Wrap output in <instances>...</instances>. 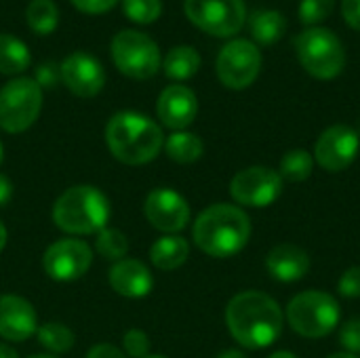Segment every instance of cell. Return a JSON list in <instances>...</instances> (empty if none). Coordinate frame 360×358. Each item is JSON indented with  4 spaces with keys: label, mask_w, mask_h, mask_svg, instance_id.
I'll use <instances>...</instances> for the list:
<instances>
[{
    "label": "cell",
    "mask_w": 360,
    "mask_h": 358,
    "mask_svg": "<svg viewBox=\"0 0 360 358\" xmlns=\"http://www.w3.org/2000/svg\"><path fill=\"white\" fill-rule=\"evenodd\" d=\"M165 154L177 165H192L202 158L205 143L196 133L190 131H173L165 137Z\"/></svg>",
    "instance_id": "7402d4cb"
},
{
    "label": "cell",
    "mask_w": 360,
    "mask_h": 358,
    "mask_svg": "<svg viewBox=\"0 0 360 358\" xmlns=\"http://www.w3.org/2000/svg\"><path fill=\"white\" fill-rule=\"evenodd\" d=\"M36 82H38V87L40 89H51V87H55L59 80H61V76H59V68H55L51 61L49 63H42V65H38V70H36V78H34Z\"/></svg>",
    "instance_id": "e575fe53"
},
{
    "label": "cell",
    "mask_w": 360,
    "mask_h": 358,
    "mask_svg": "<svg viewBox=\"0 0 360 358\" xmlns=\"http://www.w3.org/2000/svg\"><path fill=\"white\" fill-rule=\"evenodd\" d=\"M25 19L32 32L36 34H53L59 23V11L53 0H32L25 11Z\"/></svg>",
    "instance_id": "4316f807"
},
{
    "label": "cell",
    "mask_w": 360,
    "mask_h": 358,
    "mask_svg": "<svg viewBox=\"0 0 360 358\" xmlns=\"http://www.w3.org/2000/svg\"><path fill=\"white\" fill-rule=\"evenodd\" d=\"M335 0H302L300 2V19L308 27H316L333 13Z\"/></svg>",
    "instance_id": "f546056e"
},
{
    "label": "cell",
    "mask_w": 360,
    "mask_h": 358,
    "mask_svg": "<svg viewBox=\"0 0 360 358\" xmlns=\"http://www.w3.org/2000/svg\"><path fill=\"white\" fill-rule=\"evenodd\" d=\"M13 192H15L13 190V181L4 173H0V207H6L11 203Z\"/></svg>",
    "instance_id": "74e56055"
},
{
    "label": "cell",
    "mask_w": 360,
    "mask_h": 358,
    "mask_svg": "<svg viewBox=\"0 0 360 358\" xmlns=\"http://www.w3.org/2000/svg\"><path fill=\"white\" fill-rule=\"evenodd\" d=\"M84 358H127V354L114 344H97L86 352Z\"/></svg>",
    "instance_id": "8d00e7d4"
},
{
    "label": "cell",
    "mask_w": 360,
    "mask_h": 358,
    "mask_svg": "<svg viewBox=\"0 0 360 358\" xmlns=\"http://www.w3.org/2000/svg\"><path fill=\"white\" fill-rule=\"evenodd\" d=\"M150 262L160 272H173L181 268L190 257V243L179 234H165L150 245Z\"/></svg>",
    "instance_id": "ffe728a7"
},
{
    "label": "cell",
    "mask_w": 360,
    "mask_h": 358,
    "mask_svg": "<svg viewBox=\"0 0 360 358\" xmlns=\"http://www.w3.org/2000/svg\"><path fill=\"white\" fill-rule=\"evenodd\" d=\"M129 238L122 230H116V228H103L101 232L95 234V253L101 255L103 260L108 262H120L127 257L129 253Z\"/></svg>",
    "instance_id": "83f0119b"
},
{
    "label": "cell",
    "mask_w": 360,
    "mask_h": 358,
    "mask_svg": "<svg viewBox=\"0 0 360 358\" xmlns=\"http://www.w3.org/2000/svg\"><path fill=\"white\" fill-rule=\"evenodd\" d=\"M93 257L95 251L86 241L65 236L44 249L42 270L49 279L57 283H72L89 272V268L93 266Z\"/></svg>",
    "instance_id": "8fae6325"
},
{
    "label": "cell",
    "mask_w": 360,
    "mask_h": 358,
    "mask_svg": "<svg viewBox=\"0 0 360 358\" xmlns=\"http://www.w3.org/2000/svg\"><path fill=\"white\" fill-rule=\"evenodd\" d=\"M156 114L162 127L171 131H186L198 116V97L186 84H169L158 95Z\"/></svg>",
    "instance_id": "2e32d148"
},
{
    "label": "cell",
    "mask_w": 360,
    "mask_h": 358,
    "mask_svg": "<svg viewBox=\"0 0 360 358\" xmlns=\"http://www.w3.org/2000/svg\"><path fill=\"white\" fill-rule=\"evenodd\" d=\"M285 325V314L274 298L262 291L236 293L226 306V327L234 342L247 350L272 346Z\"/></svg>",
    "instance_id": "6da1fadb"
},
{
    "label": "cell",
    "mask_w": 360,
    "mask_h": 358,
    "mask_svg": "<svg viewBox=\"0 0 360 358\" xmlns=\"http://www.w3.org/2000/svg\"><path fill=\"white\" fill-rule=\"evenodd\" d=\"M108 283L114 293H118L127 300L146 298L154 289L152 270L141 260H133V257L114 262L108 272Z\"/></svg>",
    "instance_id": "ac0fdd59"
},
{
    "label": "cell",
    "mask_w": 360,
    "mask_h": 358,
    "mask_svg": "<svg viewBox=\"0 0 360 358\" xmlns=\"http://www.w3.org/2000/svg\"><path fill=\"white\" fill-rule=\"evenodd\" d=\"M360 135L348 124H333L321 133L314 146V162L329 171H346L359 156Z\"/></svg>",
    "instance_id": "5bb4252c"
},
{
    "label": "cell",
    "mask_w": 360,
    "mask_h": 358,
    "mask_svg": "<svg viewBox=\"0 0 360 358\" xmlns=\"http://www.w3.org/2000/svg\"><path fill=\"white\" fill-rule=\"evenodd\" d=\"M148 224L162 234H179L190 224V205L173 188H154L143 200Z\"/></svg>",
    "instance_id": "4fadbf2b"
},
{
    "label": "cell",
    "mask_w": 360,
    "mask_h": 358,
    "mask_svg": "<svg viewBox=\"0 0 360 358\" xmlns=\"http://www.w3.org/2000/svg\"><path fill=\"white\" fill-rule=\"evenodd\" d=\"M192 238L194 245L209 257H234L251 238V219L238 205L215 203L194 219Z\"/></svg>",
    "instance_id": "7a4b0ae2"
},
{
    "label": "cell",
    "mask_w": 360,
    "mask_h": 358,
    "mask_svg": "<svg viewBox=\"0 0 360 358\" xmlns=\"http://www.w3.org/2000/svg\"><path fill=\"white\" fill-rule=\"evenodd\" d=\"M72 4L80 11V13H86V15H101V13H108L112 11L118 0H72Z\"/></svg>",
    "instance_id": "836d02e7"
},
{
    "label": "cell",
    "mask_w": 360,
    "mask_h": 358,
    "mask_svg": "<svg viewBox=\"0 0 360 358\" xmlns=\"http://www.w3.org/2000/svg\"><path fill=\"white\" fill-rule=\"evenodd\" d=\"M162 70H165L167 78H171L179 84L184 80H190L200 70V55L194 46H188V44L173 46L162 57Z\"/></svg>",
    "instance_id": "44dd1931"
},
{
    "label": "cell",
    "mask_w": 360,
    "mask_h": 358,
    "mask_svg": "<svg viewBox=\"0 0 360 358\" xmlns=\"http://www.w3.org/2000/svg\"><path fill=\"white\" fill-rule=\"evenodd\" d=\"M112 61L127 78L133 80H148L152 78L160 65V49L158 44L143 32L137 30H122L112 38Z\"/></svg>",
    "instance_id": "ba28073f"
},
{
    "label": "cell",
    "mask_w": 360,
    "mask_h": 358,
    "mask_svg": "<svg viewBox=\"0 0 360 358\" xmlns=\"http://www.w3.org/2000/svg\"><path fill=\"white\" fill-rule=\"evenodd\" d=\"M42 89L34 78L19 76L0 89V129L17 135L27 131L40 116Z\"/></svg>",
    "instance_id": "52a82bcc"
},
{
    "label": "cell",
    "mask_w": 360,
    "mask_h": 358,
    "mask_svg": "<svg viewBox=\"0 0 360 358\" xmlns=\"http://www.w3.org/2000/svg\"><path fill=\"white\" fill-rule=\"evenodd\" d=\"M314 171V156L304 150V148H295L289 150L283 158H281V169L278 175L283 177V181H291V184H302L306 181Z\"/></svg>",
    "instance_id": "484cf974"
},
{
    "label": "cell",
    "mask_w": 360,
    "mask_h": 358,
    "mask_svg": "<svg viewBox=\"0 0 360 358\" xmlns=\"http://www.w3.org/2000/svg\"><path fill=\"white\" fill-rule=\"evenodd\" d=\"M112 215V207L108 196L91 184H78L63 190L53 209V224L68 236H95L103 228H108Z\"/></svg>",
    "instance_id": "277c9868"
},
{
    "label": "cell",
    "mask_w": 360,
    "mask_h": 358,
    "mask_svg": "<svg viewBox=\"0 0 360 358\" xmlns=\"http://www.w3.org/2000/svg\"><path fill=\"white\" fill-rule=\"evenodd\" d=\"M184 11L198 30L215 38L238 34L247 19L245 0H186Z\"/></svg>",
    "instance_id": "9c48e42d"
},
{
    "label": "cell",
    "mask_w": 360,
    "mask_h": 358,
    "mask_svg": "<svg viewBox=\"0 0 360 358\" xmlns=\"http://www.w3.org/2000/svg\"><path fill=\"white\" fill-rule=\"evenodd\" d=\"M249 30L251 36L257 44L262 46H270L276 40H281L287 32V19L283 13L274 11V8H262L257 11L251 21H249Z\"/></svg>",
    "instance_id": "603a6c76"
},
{
    "label": "cell",
    "mask_w": 360,
    "mask_h": 358,
    "mask_svg": "<svg viewBox=\"0 0 360 358\" xmlns=\"http://www.w3.org/2000/svg\"><path fill=\"white\" fill-rule=\"evenodd\" d=\"M122 352L127 358L150 357V338L143 329H129L122 335Z\"/></svg>",
    "instance_id": "4dcf8cb0"
},
{
    "label": "cell",
    "mask_w": 360,
    "mask_h": 358,
    "mask_svg": "<svg viewBox=\"0 0 360 358\" xmlns=\"http://www.w3.org/2000/svg\"><path fill=\"white\" fill-rule=\"evenodd\" d=\"M146 358H167V357H162V354H150V357H146Z\"/></svg>",
    "instance_id": "bcb514c9"
},
{
    "label": "cell",
    "mask_w": 360,
    "mask_h": 358,
    "mask_svg": "<svg viewBox=\"0 0 360 358\" xmlns=\"http://www.w3.org/2000/svg\"><path fill=\"white\" fill-rule=\"evenodd\" d=\"M32 63V53L23 40L11 34H0V74L17 76Z\"/></svg>",
    "instance_id": "cb8c5ba5"
},
{
    "label": "cell",
    "mask_w": 360,
    "mask_h": 358,
    "mask_svg": "<svg viewBox=\"0 0 360 358\" xmlns=\"http://www.w3.org/2000/svg\"><path fill=\"white\" fill-rule=\"evenodd\" d=\"M59 76L70 93L84 99L99 95L105 84V70L101 61L82 51L72 53L61 61Z\"/></svg>",
    "instance_id": "9a60e30c"
},
{
    "label": "cell",
    "mask_w": 360,
    "mask_h": 358,
    "mask_svg": "<svg viewBox=\"0 0 360 358\" xmlns=\"http://www.w3.org/2000/svg\"><path fill=\"white\" fill-rule=\"evenodd\" d=\"M295 55L302 68L316 80H333L346 68L344 44L327 27H306L295 38Z\"/></svg>",
    "instance_id": "8992f818"
},
{
    "label": "cell",
    "mask_w": 360,
    "mask_h": 358,
    "mask_svg": "<svg viewBox=\"0 0 360 358\" xmlns=\"http://www.w3.org/2000/svg\"><path fill=\"white\" fill-rule=\"evenodd\" d=\"M38 331V314L34 306L15 293L0 295V338L13 344L27 342Z\"/></svg>",
    "instance_id": "e0dca14e"
},
{
    "label": "cell",
    "mask_w": 360,
    "mask_h": 358,
    "mask_svg": "<svg viewBox=\"0 0 360 358\" xmlns=\"http://www.w3.org/2000/svg\"><path fill=\"white\" fill-rule=\"evenodd\" d=\"M105 143L118 162L141 167L152 162L162 152L165 133L152 118L133 110H122L108 120Z\"/></svg>",
    "instance_id": "3957f363"
},
{
    "label": "cell",
    "mask_w": 360,
    "mask_h": 358,
    "mask_svg": "<svg viewBox=\"0 0 360 358\" xmlns=\"http://www.w3.org/2000/svg\"><path fill=\"white\" fill-rule=\"evenodd\" d=\"M329 358H360L356 354H350V352H338V354H331Z\"/></svg>",
    "instance_id": "7bdbcfd3"
},
{
    "label": "cell",
    "mask_w": 360,
    "mask_h": 358,
    "mask_svg": "<svg viewBox=\"0 0 360 358\" xmlns=\"http://www.w3.org/2000/svg\"><path fill=\"white\" fill-rule=\"evenodd\" d=\"M285 319L297 335L306 340H321L335 331L342 319V310L333 295L312 289L291 298Z\"/></svg>",
    "instance_id": "5b68a950"
},
{
    "label": "cell",
    "mask_w": 360,
    "mask_h": 358,
    "mask_svg": "<svg viewBox=\"0 0 360 358\" xmlns=\"http://www.w3.org/2000/svg\"><path fill=\"white\" fill-rule=\"evenodd\" d=\"M281 194H283V177L278 175V171L264 165L247 167L238 171L230 181V196L240 209L270 207L274 200H278Z\"/></svg>",
    "instance_id": "7c38bea8"
},
{
    "label": "cell",
    "mask_w": 360,
    "mask_h": 358,
    "mask_svg": "<svg viewBox=\"0 0 360 358\" xmlns=\"http://www.w3.org/2000/svg\"><path fill=\"white\" fill-rule=\"evenodd\" d=\"M6 241H8V232H6V226L0 222V251L6 247Z\"/></svg>",
    "instance_id": "60d3db41"
},
{
    "label": "cell",
    "mask_w": 360,
    "mask_h": 358,
    "mask_svg": "<svg viewBox=\"0 0 360 358\" xmlns=\"http://www.w3.org/2000/svg\"><path fill=\"white\" fill-rule=\"evenodd\" d=\"M36 340L49 354L59 357V354H65L68 350L74 348L76 335L68 325H63L59 321H49L44 325H38Z\"/></svg>",
    "instance_id": "d4e9b609"
},
{
    "label": "cell",
    "mask_w": 360,
    "mask_h": 358,
    "mask_svg": "<svg viewBox=\"0 0 360 358\" xmlns=\"http://www.w3.org/2000/svg\"><path fill=\"white\" fill-rule=\"evenodd\" d=\"M217 78L232 91L251 87L262 72V51L255 42L236 38L230 40L217 55L215 61Z\"/></svg>",
    "instance_id": "30bf717a"
},
{
    "label": "cell",
    "mask_w": 360,
    "mask_h": 358,
    "mask_svg": "<svg viewBox=\"0 0 360 358\" xmlns=\"http://www.w3.org/2000/svg\"><path fill=\"white\" fill-rule=\"evenodd\" d=\"M268 358H297L293 352H289V350H278V352H274V354H270Z\"/></svg>",
    "instance_id": "b9f144b4"
},
{
    "label": "cell",
    "mask_w": 360,
    "mask_h": 358,
    "mask_svg": "<svg viewBox=\"0 0 360 358\" xmlns=\"http://www.w3.org/2000/svg\"><path fill=\"white\" fill-rule=\"evenodd\" d=\"M30 358H59V357H55V354H49V352H42V354H32Z\"/></svg>",
    "instance_id": "ee69618b"
},
{
    "label": "cell",
    "mask_w": 360,
    "mask_h": 358,
    "mask_svg": "<svg viewBox=\"0 0 360 358\" xmlns=\"http://www.w3.org/2000/svg\"><path fill=\"white\" fill-rule=\"evenodd\" d=\"M2 160H4V148H2V141H0V165H2Z\"/></svg>",
    "instance_id": "f6af8a7d"
},
{
    "label": "cell",
    "mask_w": 360,
    "mask_h": 358,
    "mask_svg": "<svg viewBox=\"0 0 360 358\" xmlns=\"http://www.w3.org/2000/svg\"><path fill=\"white\" fill-rule=\"evenodd\" d=\"M217 358H247L245 357V352L243 350H236V348H228V350H224V352H219Z\"/></svg>",
    "instance_id": "ab89813d"
},
{
    "label": "cell",
    "mask_w": 360,
    "mask_h": 358,
    "mask_svg": "<svg viewBox=\"0 0 360 358\" xmlns=\"http://www.w3.org/2000/svg\"><path fill=\"white\" fill-rule=\"evenodd\" d=\"M122 8L133 23L146 25L162 15V0H122Z\"/></svg>",
    "instance_id": "f1b7e54d"
},
{
    "label": "cell",
    "mask_w": 360,
    "mask_h": 358,
    "mask_svg": "<svg viewBox=\"0 0 360 358\" xmlns=\"http://www.w3.org/2000/svg\"><path fill=\"white\" fill-rule=\"evenodd\" d=\"M340 344L344 348V352L350 354H360V319H350L344 323L342 331H340Z\"/></svg>",
    "instance_id": "1f68e13d"
},
{
    "label": "cell",
    "mask_w": 360,
    "mask_h": 358,
    "mask_svg": "<svg viewBox=\"0 0 360 358\" xmlns=\"http://www.w3.org/2000/svg\"><path fill=\"white\" fill-rule=\"evenodd\" d=\"M0 358H19V354H17V350L11 348L8 344H2V342H0Z\"/></svg>",
    "instance_id": "f35d334b"
},
{
    "label": "cell",
    "mask_w": 360,
    "mask_h": 358,
    "mask_svg": "<svg viewBox=\"0 0 360 358\" xmlns=\"http://www.w3.org/2000/svg\"><path fill=\"white\" fill-rule=\"evenodd\" d=\"M342 15L350 27L360 30V0H344L342 2Z\"/></svg>",
    "instance_id": "d590c367"
},
{
    "label": "cell",
    "mask_w": 360,
    "mask_h": 358,
    "mask_svg": "<svg viewBox=\"0 0 360 358\" xmlns=\"http://www.w3.org/2000/svg\"><path fill=\"white\" fill-rule=\"evenodd\" d=\"M338 291L342 298L348 300H359L360 298V266H352L348 268L338 283Z\"/></svg>",
    "instance_id": "d6a6232c"
},
{
    "label": "cell",
    "mask_w": 360,
    "mask_h": 358,
    "mask_svg": "<svg viewBox=\"0 0 360 358\" xmlns=\"http://www.w3.org/2000/svg\"><path fill=\"white\" fill-rule=\"evenodd\" d=\"M310 255L306 249L283 243L270 249L266 255V270L278 283H297L310 272Z\"/></svg>",
    "instance_id": "d6986e66"
}]
</instances>
